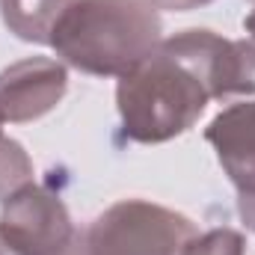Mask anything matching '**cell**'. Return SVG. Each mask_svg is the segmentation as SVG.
Returning <instances> with one entry per match:
<instances>
[{
	"label": "cell",
	"instance_id": "obj_5",
	"mask_svg": "<svg viewBox=\"0 0 255 255\" xmlns=\"http://www.w3.org/2000/svg\"><path fill=\"white\" fill-rule=\"evenodd\" d=\"M65 65L30 57L0 71V122H33L51 113L65 95Z\"/></svg>",
	"mask_w": 255,
	"mask_h": 255
},
{
	"label": "cell",
	"instance_id": "obj_1",
	"mask_svg": "<svg viewBox=\"0 0 255 255\" xmlns=\"http://www.w3.org/2000/svg\"><path fill=\"white\" fill-rule=\"evenodd\" d=\"M232 42L211 30H184L160 42L116 86L125 136L166 142L190 130L211 98H223Z\"/></svg>",
	"mask_w": 255,
	"mask_h": 255
},
{
	"label": "cell",
	"instance_id": "obj_11",
	"mask_svg": "<svg viewBox=\"0 0 255 255\" xmlns=\"http://www.w3.org/2000/svg\"><path fill=\"white\" fill-rule=\"evenodd\" d=\"M205 3H211V0H151L154 9H169V12H190Z\"/></svg>",
	"mask_w": 255,
	"mask_h": 255
},
{
	"label": "cell",
	"instance_id": "obj_3",
	"mask_svg": "<svg viewBox=\"0 0 255 255\" xmlns=\"http://www.w3.org/2000/svg\"><path fill=\"white\" fill-rule=\"evenodd\" d=\"M196 238L187 217L142 202L125 199L107 208L83 235L86 255H181Z\"/></svg>",
	"mask_w": 255,
	"mask_h": 255
},
{
	"label": "cell",
	"instance_id": "obj_9",
	"mask_svg": "<svg viewBox=\"0 0 255 255\" xmlns=\"http://www.w3.org/2000/svg\"><path fill=\"white\" fill-rule=\"evenodd\" d=\"M30 178H33V163L27 151L15 139L0 136V202H6L18 187L30 184Z\"/></svg>",
	"mask_w": 255,
	"mask_h": 255
},
{
	"label": "cell",
	"instance_id": "obj_4",
	"mask_svg": "<svg viewBox=\"0 0 255 255\" xmlns=\"http://www.w3.org/2000/svg\"><path fill=\"white\" fill-rule=\"evenodd\" d=\"M0 229L27 255H63L77 238L60 196L33 181L3 202Z\"/></svg>",
	"mask_w": 255,
	"mask_h": 255
},
{
	"label": "cell",
	"instance_id": "obj_8",
	"mask_svg": "<svg viewBox=\"0 0 255 255\" xmlns=\"http://www.w3.org/2000/svg\"><path fill=\"white\" fill-rule=\"evenodd\" d=\"M255 98V42H232L223 98Z\"/></svg>",
	"mask_w": 255,
	"mask_h": 255
},
{
	"label": "cell",
	"instance_id": "obj_2",
	"mask_svg": "<svg viewBox=\"0 0 255 255\" xmlns=\"http://www.w3.org/2000/svg\"><path fill=\"white\" fill-rule=\"evenodd\" d=\"M160 30L151 0H77L60 18L51 48L86 74L125 77L160 48Z\"/></svg>",
	"mask_w": 255,
	"mask_h": 255
},
{
	"label": "cell",
	"instance_id": "obj_10",
	"mask_svg": "<svg viewBox=\"0 0 255 255\" xmlns=\"http://www.w3.org/2000/svg\"><path fill=\"white\" fill-rule=\"evenodd\" d=\"M181 255H244V238L232 229H214L208 235H196Z\"/></svg>",
	"mask_w": 255,
	"mask_h": 255
},
{
	"label": "cell",
	"instance_id": "obj_13",
	"mask_svg": "<svg viewBox=\"0 0 255 255\" xmlns=\"http://www.w3.org/2000/svg\"><path fill=\"white\" fill-rule=\"evenodd\" d=\"M0 255H27V253H21V250H18V247L3 235V229H0Z\"/></svg>",
	"mask_w": 255,
	"mask_h": 255
},
{
	"label": "cell",
	"instance_id": "obj_6",
	"mask_svg": "<svg viewBox=\"0 0 255 255\" xmlns=\"http://www.w3.org/2000/svg\"><path fill=\"white\" fill-rule=\"evenodd\" d=\"M208 142L217 148V157L238 187L241 196L255 193V98H241L226 107L205 130Z\"/></svg>",
	"mask_w": 255,
	"mask_h": 255
},
{
	"label": "cell",
	"instance_id": "obj_7",
	"mask_svg": "<svg viewBox=\"0 0 255 255\" xmlns=\"http://www.w3.org/2000/svg\"><path fill=\"white\" fill-rule=\"evenodd\" d=\"M77 0H0L3 24L24 42L51 45L54 30Z\"/></svg>",
	"mask_w": 255,
	"mask_h": 255
},
{
	"label": "cell",
	"instance_id": "obj_12",
	"mask_svg": "<svg viewBox=\"0 0 255 255\" xmlns=\"http://www.w3.org/2000/svg\"><path fill=\"white\" fill-rule=\"evenodd\" d=\"M238 211H241V220L247 223V229L255 232V193L253 196H241V199H238Z\"/></svg>",
	"mask_w": 255,
	"mask_h": 255
},
{
	"label": "cell",
	"instance_id": "obj_15",
	"mask_svg": "<svg viewBox=\"0 0 255 255\" xmlns=\"http://www.w3.org/2000/svg\"><path fill=\"white\" fill-rule=\"evenodd\" d=\"M0 125H3V122H0Z\"/></svg>",
	"mask_w": 255,
	"mask_h": 255
},
{
	"label": "cell",
	"instance_id": "obj_14",
	"mask_svg": "<svg viewBox=\"0 0 255 255\" xmlns=\"http://www.w3.org/2000/svg\"><path fill=\"white\" fill-rule=\"evenodd\" d=\"M244 27H247V33H250V36L255 39V9L250 12V15H247V18H244Z\"/></svg>",
	"mask_w": 255,
	"mask_h": 255
}]
</instances>
